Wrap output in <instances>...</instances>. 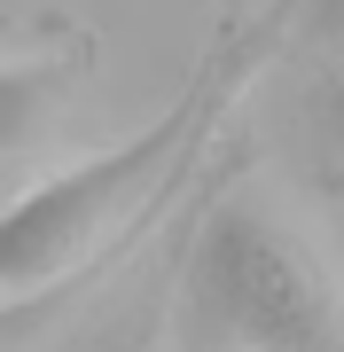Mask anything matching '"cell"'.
<instances>
[{"mask_svg": "<svg viewBox=\"0 0 344 352\" xmlns=\"http://www.w3.org/2000/svg\"><path fill=\"white\" fill-rule=\"evenodd\" d=\"M211 71H219V47L204 55L196 87L180 94L149 133H133V141H117V149H102V157H87V164H71V173H55V180H39V188L16 196L8 227H0V274H8V305L16 314H32L71 266H87L117 227L133 219V204L165 180L180 141L211 118Z\"/></svg>", "mask_w": 344, "mask_h": 352, "instance_id": "7a4b0ae2", "label": "cell"}, {"mask_svg": "<svg viewBox=\"0 0 344 352\" xmlns=\"http://www.w3.org/2000/svg\"><path fill=\"white\" fill-rule=\"evenodd\" d=\"M180 352H344V282L274 196H219L172 314Z\"/></svg>", "mask_w": 344, "mask_h": 352, "instance_id": "6da1fadb", "label": "cell"}, {"mask_svg": "<svg viewBox=\"0 0 344 352\" xmlns=\"http://www.w3.org/2000/svg\"><path fill=\"white\" fill-rule=\"evenodd\" d=\"M306 47L344 63V0H306Z\"/></svg>", "mask_w": 344, "mask_h": 352, "instance_id": "277c9868", "label": "cell"}, {"mask_svg": "<svg viewBox=\"0 0 344 352\" xmlns=\"http://www.w3.org/2000/svg\"><path fill=\"white\" fill-rule=\"evenodd\" d=\"M313 133H321V164H329V180H344V71L321 87L313 102Z\"/></svg>", "mask_w": 344, "mask_h": 352, "instance_id": "3957f363", "label": "cell"}]
</instances>
